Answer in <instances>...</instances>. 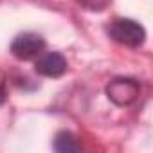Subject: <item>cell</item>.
Masks as SVG:
<instances>
[{"instance_id":"obj_1","label":"cell","mask_w":153,"mask_h":153,"mask_svg":"<svg viewBox=\"0 0 153 153\" xmlns=\"http://www.w3.org/2000/svg\"><path fill=\"white\" fill-rule=\"evenodd\" d=\"M108 36L126 47H140L146 42V31L144 27L130 18H115L106 27Z\"/></svg>"},{"instance_id":"obj_2","label":"cell","mask_w":153,"mask_h":153,"mask_svg":"<svg viewBox=\"0 0 153 153\" xmlns=\"http://www.w3.org/2000/svg\"><path fill=\"white\" fill-rule=\"evenodd\" d=\"M139 94L140 85L133 78H115L106 85V96L117 106H128L135 103Z\"/></svg>"},{"instance_id":"obj_3","label":"cell","mask_w":153,"mask_h":153,"mask_svg":"<svg viewBox=\"0 0 153 153\" xmlns=\"http://www.w3.org/2000/svg\"><path fill=\"white\" fill-rule=\"evenodd\" d=\"M43 49H45V40L36 33H22L11 43V54L22 61L40 56Z\"/></svg>"},{"instance_id":"obj_4","label":"cell","mask_w":153,"mask_h":153,"mask_svg":"<svg viewBox=\"0 0 153 153\" xmlns=\"http://www.w3.org/2000/svg\"><path fill=\"white\" fill-rule=\"evenodd\" d=\"M67 59L59 52H42L34 63L36 74L43 78H61L67 72Z\"/></svg>"},{"instance_id":"obj_5","label":"cell","mask_w":153,"mask_h":153,"mask_svg":"<svg viewBox=\"0 0 153 153\" xmlns=\"http://www.w3.org/2000/svg\"><path fill=\"white\" fill-rule=\"evenodd\" d=\"M54 149L58 153H76V151H81V144H79L78 139H76L74 133L63 130L54 139Z\"/></svg>"},{"instance_id":"obj_6","label":"cell","mask_w":153,"mask_h":153,"mask_svg":"<svg viewBox=\"0 0 153 153\" xmlns=\"http://www.w3.org/2000/svg\"><path fill=\"white\" fill-rule=\"evenodd\" d=\"M7 97V78L4 72H0V105H2Z\"/></svg>"}]
</instances>
